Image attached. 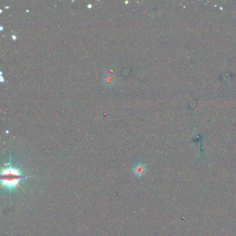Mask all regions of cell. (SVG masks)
<instances>
[{"label": "cell", "instance_id": "3957f363", "mask_svg": "<svg viewBox=\"0 0 236 236\" xmlns=\"http://www.w3.org/2000/svg\"><path fill=\"white\" fill-rule=\"evenodd\" d=\"M116 80V77L113 74H107L105 76L104 78V81L105 82V84L107 85H112L114 83H115Z\"/></svg>", "mask_w": 236, "mask_h": 236}, {"label": "cell", "instance_id": "7a4b0ae2", "mask_svg": "<svg viewBox=\"0 0 236 236\" xmlns=\"http://www.w3.org/2000/svg\"><path fill=\"white\" fill-rule=\"evenodd\" d=\"M134 172L136 175L139 177H141L142 175H143L145 173V165L139 164L138 165H136V166L134 168Z\"/></svg>", "mask_w": 236, "mask_h": 236}, {"label": "cell", "instance_id": "6da1fadb", "mask_svg": "<svg viewBox=\"0 0 236 236\" xmlns=\"http://www.w3.org/2000/svg\"><path fill=\"white\" fill-rule=\"evenodd\" d=\"M25 177L20 169L12 166L2 168L1 174L2 187L9 192L15 190L20 186V182Z\"/></svg>", "mask_w": 236, "mask_h": 236}]
</instances>
